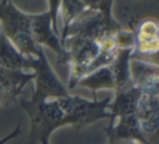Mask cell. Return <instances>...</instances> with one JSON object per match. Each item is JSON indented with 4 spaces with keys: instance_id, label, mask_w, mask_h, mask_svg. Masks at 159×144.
Returning a JSON list of instances; mask_svg holds the SVG:
<instances>
[{
    "instance_id": "6da1fadb",
    "label": "cell",
    "mask_w": 159,
    "mask_h": 144,
    "mask_svg": "<svg viewBox=\"0 0 159 144\" xmlns=\"http://www.w3.org/2000/svg\"><path fill=\"white\" fill-rule=\"evenodd\" d=\"M112 1H61L63 27L60 45L70 66L69 89L102 67L109 66L119 51L134 48V34L111 16Z\"/></svg>"
},
{
    "instance_id": "7a4b0ae2",
    "label": "cell",
    "mask_w": 159,
    "mask_h": 144,
    "mask_svg": "<svg viewBox=\"0 0 159 144\" xmlns=\"http://www.w3.org/2000/svg\"><path fill=\"white\" fill-rule=\"evenodd\" d=\"M137 62L131 71L132 85L116 93L109 104L111 121L104 129L109 143L134 140L158 144V66Z\"/></svg>"
},
{
    "instance_id": "3957f363",
    "label": "cell",
    "mask_w": 159,
    "mask_h": 144,
    "mask_svg": "<svg viewBox=\"0 0 159 144\" xmlns=\"http://www.w3.org/2000/svg\"><path fill=\"white\" fill-rule=\"evenodd\" d=\"M110 96L102 100H89L80 96L24 100L19 104L27 113L31 121L29 144H39L63 126L82 129L102 118H109Z\"/></svg>"
},
{
    "instance_id": "277c9868",
    "label": "cell",
    "mask_w": 159,
    "mask_h": 144,
    "mask_svg": "<svg viewBox=\"0 0 159 144\" xmlns=\"http://www.w3.org/2000/svg\"><path fill=\"white\" fill-rule=\"evenodd\" d=\"M60 2L49 1L48 12L26 14L11 1H0L1 32L22 55L37 58L44 53L43 46H47L57 53V63L60 64L64 58L56 25Z\"/></svg>"
},
{
    "instance_id": "5b68a950",
    "label": "cell",
    "mask_w": 159,
    "mask_h": 144,
    "mask_svg": "<svg viewBox=\"0 0 159 144\" xmlns=\"http://www.w3.org/2000/svg\"><path fill=\"white\" fill-rule=\"evenodd\" d=\"M32 63L33 57L22 55L0 32V105L16 102L23 87L35 79Z\"/></svg>"
},
{
    "instance_id": "8992f818",
    "label": "cell",
    "mask_w": 159,
    "mask_h": 144,
    "mask_svg": "<svg viewBox=\"0 0 159 144\" xmlns=\"http://www.w3.org/2000/svg\"><path fill=\"white\" fill-rule=\"evenodd\" d=\"M134 34V48L131 61L158 66V23L152 19H144L137 25H131Z\"/></svg>"
},
{
    "instance_id": "52a82bcc",
    "label": "cell",
    "mask_w": 159,
    "mask_h": 144,
    "mask_svg": "<svg viewBox=\"0 0 159 144\" xmlns=\"http://www.w3.org/2000/svg\"><path fill=\"white\" fill-rule=\"evenodd\" d=\"M32 70L35 74V91L33 97L34 100H47V98L66 97L69 96L68 91L61 81L53 73L52 69L49 66L48 60L42 53L37 58L33 57Z\"/></svg>"
},
{
    "instance_id": "ba28073f",
    "label": "cell",
    "mask_w": 159,
    "mask_h": 144,
    "mask_svg": "<svg viewBox=\"0 0 159 144\" xmlns=\"http://www.w3.org/2000/svg\"><path fill=\"white\" fill-rule=\"evenodd\" d=\"M21 133V129H20V126H18L16 129H14V131L13 132H11L10 134H8L6 137H3L2 140H0V144H5L7 141H9L10 139H13L14 137H16L18 134H20Z\"/></svg>"
},
{
    "instance_id": "9c48e42d",
    "label": "cell",
    "mask_w": 159,
    "mask_h": 144,
    "mask_svg": "<svg viewBox=\"0 0 159 144\" xmlns=\"http://www.w3.org/2000/svg\"><path fill=\"white\" fill-rule=\"evenodd\" d=\"M109 144H141L134 140H119V141L110 142Z\"/></svg>"
},
{
    "instance_id": "30bf717a",
    "label": "cell",
    "mask_w": 159,
    "mask_h": 144,
    "mask_svg": "<svg viewBox=\"0 0 159 144\" xmlns=\"http://www.w3.org/2000/svg\"><path fill=\"white\" fill-rule=\"evenodd\" d=\"M48 141H49V139H44V140H42V141H40L39 144H49Z\"/></svg>"
}]
</instances>
